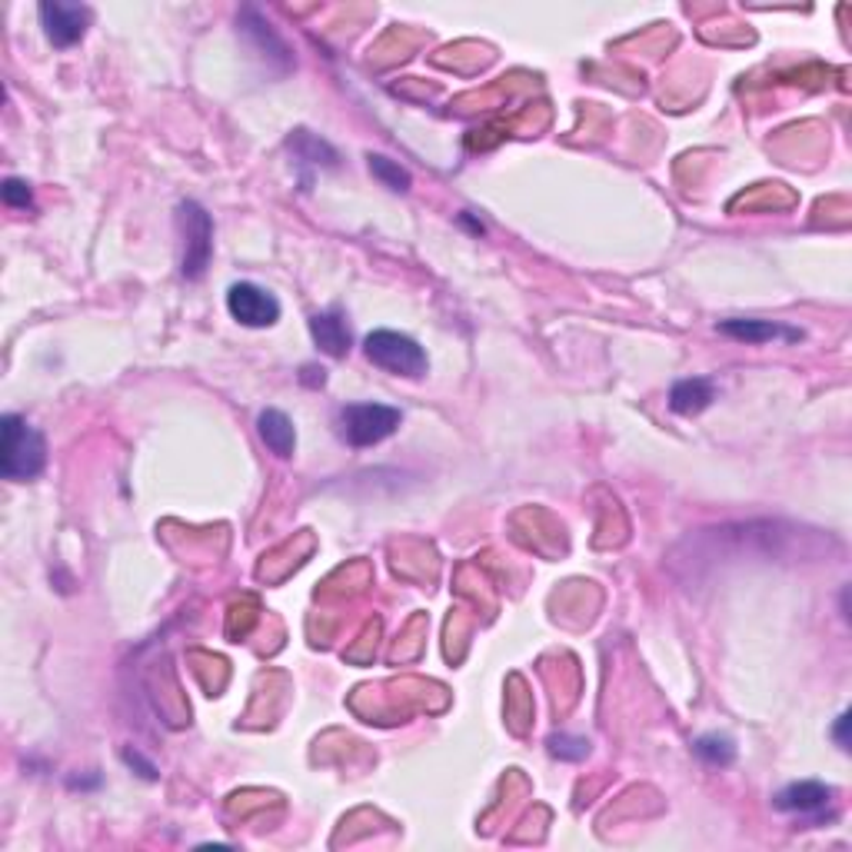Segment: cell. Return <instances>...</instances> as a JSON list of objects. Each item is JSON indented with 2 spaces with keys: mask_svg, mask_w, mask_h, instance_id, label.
<instances>
[{
  "mask_svg": "<svg viewBox=\"0 0 852 852\" xmlns=\"http://www.w3.org/2000/svg\"><path fill=\"white\" fill-rule=\"evenodd\" d=\"M367 160H370V174H373L383 187H390L393 194H407V190L413 187L410 170L400 166L396 160H390V157H383V153H370Z\"/></svg>",
  "mask_w": 852,
  "mask_h": 852,
  "instance_id": "obj_15",
  "label": "cell"
},
{
  "mask_svg": "<svg viewBox=\"0 0 852 852\" xmlns=\"http://www.w3.org/2000/svg\"><path fill=\"white\" fill-rule=\"evenodd\" d=\"M300 380H304L307 386H323V383H326V373H323V370H317V367H304Z\"/></svg>",
  "mask_w": 852,
  "mask_h": 852,
  "instance_id": "obj_20",
  "label": "cell"
},
{
  "mask_svg": "<svg viewBox=\"0 0 852 852\" xmlns=\"http://www.w3.org/2000/svg\"><path fill=\"white\" fill-rule=\"evenodd\" d=\"M287 147L294 150V157H297L300 163H313V166H333V163H336V150H333L326 140L313 137L310 131H294V137L287 140Z\"/></svg>",
  "mask_w": 852,
  "mask_h": 852,
  "instance_id": "obj_13",
  "label": "cell"
},
{
  "mask_svg": "<svg viewBox=\"0 0 852 852\" xmlns=\"http://www.w3.org/2000/svg\"><path fill=\"white\" fill-rule=\"evenodd\" d=\"M849 713H842L839 716V723H836V743H839V750H849Z\"/></svg>",
  "mask_w": 852,
  "mask_h": 852,
  "instance_id": "obj_19",
  "label": "cell"
},
{
  "mask_svg": "<svg viewBox=\"0 0 852 852\" xmlns=\"http://www.w3.org/2000/svg\"><path fill=\"white\" fill-rule=\"evenodd\" d=\"M40 14V27L47 34V40L57 50H67L74 44H81L87 37V27L94 21V11L84 4H61V0H44L37 8Z\"/></svg>",
  "mask_w": 852,
  "mask_h": 852,
  "instance_id": "obj_5",
  "label": "cell"
},
{
  "mask_svg": "<svg viewBox=\"0 0 852 852\" xmlns=\"http://www.w3.org/2000/svg\"><path fill=\"white\" fill-rule=\"evenodd\" d=\"M693 753L706 763V766H732L736 763V740L726 732H706L693 743Z\"/></svg>",
  "mask_w": 852,
  "mask_h": 852,
  "instance_id": "obj_14",
  "label": "cell"
},
{
  "mask_svg": "<svg viewBox=\"0 0 852 852\" xmlns=\"http://www.w3.org/2000/svg\"><path fill=\"white\" fill-rule=\"evenodd\" d=\"M237 24H240V30L247 34V37H254L257 44H260V50H267L270 57H276V61H283V67H291V50H287V44H283L276 34H273V27L260 17V11H254V8H244L240 11V17H237Z\"/></svg>",
  "mask_w": 852,
  "mask_h": 852,
  "instance_id": "obj_12",
  "label": "cell"
},
{
  "mask_svg": "<svg viewBox=\"0 0 852 852\" xmlns=\"http://www.w3.org/2000/svg\"><path fill=\"white\" fill-rule=\"evenodd\" d=\"M226 310H231V317L237 323L254 326V330L273 326L280 320V300L250 280L231 283V291H226Z\"/></svg>",
  "mask_w": 852,
  "mask_h": 852,
  "instance_id": "obj_6",
  "label": "cell"
},
{
  "mask_svg": "<svg viewBox=\"0 0 852 852\" xmlns=\"http://www.w3.org/2000/svg\"><path fill=\"white\" fill-rule=\"evenodd\" d=\"M124 763H127V766H137L144 779H150V782L157 779V766H153L150 760H144L137 750H124Z\"/></svg>",
  "mask_w": 852,
  "mask_h": 852,
  "instance_id": "obj_18",
  "label": "cell"
},
{
  "mask_svg": "<svg viewBox=\"0 0 852 852\" xmlns=\"http://www.w3.org/2000/svg\"><path fill=\"white\" fill-rule=\"evenodd\" d=\"M546 746H550L553 756L570 760V763H580V760H586V753H590V743L583 740V736H570V732H553L550 740H546Z\"/></svg>",
  "mask_w": 852,
  "mask_h": 852,
  "instance_id": "obj_16",
  "label": "cell"
},
{
  "mask_svg": "<svg viewBox=\"0 0 852 852\" xmlns=\"http://www.w3.org/2000/svg\"><path fill=\"white\" fill-rule=\"evenodd\" d=\"M310 336H313V344H317L326 357H333V360H344V357L350 354V344H354L347 317H344V310H339V307H330V310H323V313H313V317H310Z\"/></svg>",
  "mask_w": 852,
  "mask_h": 852,
  "instance_id": "obj_9",
  "label": "cell"
},
{
  "mask_svg": "<svg viewBox=\"0 0 852 852\" xmlns=\"http://www.w3.org/2000/svg\"><path fill=\"white\" fill-rule=\"evenodd\" d=\"M773 806L779 813H792V816H803L813 823L826 819V810L832 806V786L816 782V779H803V782H789L786 789L776 792Z\"/></svg>",
  "mask_w": 852,
  "mask_h": 852,
  "instance_id": "obj_7",
  "label": "cell"
},
{
  "mask_svg": "<svg viewBox=\"0 0 852 852\" xmlns=\"http://www.w3.org/2000/svg\"><path fill=\"white\" fill-rule=\"evenodd\" d=\"M716 330L729 339H740V344H769V339H789V344H797V339H803V330H792V326H782L773 320H756V317H729V320H719Z\"/></svg>",
  "mask_w": 852,
  "mask_h": 852,
  "instance_id": "obj_8",
  "label": "cell"
},
{
  "mask_svg": "<svg viewBox=\"0 0 852 852\" xmlns=\"http://www.w3.org/2000/svg\"><path fill=\"white\" fill-rule=\"evenodd\" d=\"M257 433H260V440L267 443V449L270 453H276V457H294V449H297V430H294V420L283 413V410H263L260 417H257Z\"/></svg>",
  "mask_w": 852,
  "mask_h": 852,
  "instance_id": "obj_11",
  "label": "cell"
},
{
  "mask_svg": "<svg viewBox=\"0 0 852 852\" xmlns=\"http://www.w3.org/2000/svg\"><path fill=\"white\" fill-rule=\"evenodd\" d=\"M44 464H47L44 433L30 427L24 417L8 413L0 420V477L24 483L40 477Z\"/></svg>",
  "mask_w": 852,
  "mask_h": 852,
  "instance_id": "obj_1",
  "label": "cell"
},
{
  "mask_svg": "<svg viewBox=\"0 0 852 852\" xmlns=\"http://www.w3.org/2000/svg\"><path fill=\"white\" fill-rule=\"evenodd\" d=\"M363 354L373 367L396 373V376H423L430 370V357L427 350L417 344L413 336L400 333V330H373L363 339Z\"/></svg>",
  "mask_w": 852,
  "mask_h": 852,
  "instance_id": "obj_2",
  "label": "cell"
},
{
  "mask_svg": "<svg viewBox=\"0 0 852 852\" xmlns=\"http://www.w3.org/2000/svg\"><path fill=\"white\" fill-rule=\"evenodd\" d=\"M0 197H4L8 207H17V210L34 207V190H30V184L21 181V177H8L4 187H0Z\"/></svg>",
  "mask_w": 852,
  "mask_h": 852,
  "instance_id": "obj_17",
  "label": "cell"
},
{
  "mask_svg": "<svg viewBox=\"0 0 852 852\" xmlns=\"http://www.w3.org/2000/svg\"><path fill=\"white\" fill-rule=\"evenodd\" d=\"M716 400V383L709 376H687L676 380L669 390V410L679 417H696Z\"/></svg>",
  "mask_w": 852,
  "mask_h": 852,
  "instance_id": "obj_10",
  "label": "cell"
},
{
  "mask_svg": "<svg viewBox=\"0 0 852 852\" xmlns=\"http://www.w3.org/2000/svg\"><path fill=\"white\" fill-rule=\"evenodd\" d=\"M404 423V413L386 404H347L339 410V436L350 446L363 449L373 443H383Z\"/></svg>",
  "mask_w": 852,
  "mask_h": 852,
  "instance_id": "obj_4",
  "label": "cell"
},
{
  "mask_svg": "<svg viewBox=\"0 0 852 852\" xmlns=\"http://www.w3.org/2000/svg\"><path fill=\"white\" fill-rule=\"evenodd\" d=\"M177 226H181V237H184L181 273H184V280H200L210 267V257H213V220L197 200H181Z\"/></svg>",
  "mask_w": 852,
  "mask_h": 852,
  "instance_id": "obj_3",
  "label": "cell"
}]
</instances>
